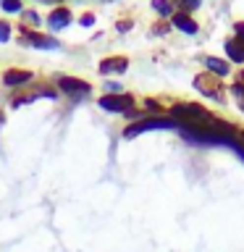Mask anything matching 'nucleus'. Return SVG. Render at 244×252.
<instances>
[{"label": "nucleus", "mask_w": 244, "mask_h": 252, "mask_svg": "<svg viewBox=\"0 0 244 252\" xmlns=\"http://www.w3.org/2000/svg\"><path fill=\"white\" fill-rule=\"evenodd\" d=\"M47 21H50V27H53V29H63V27H68V21H71L68 8H55Z\"/></svg>", "instance_id": "nucleus-7"}, {"label": "nucleus", "mask_w": 244, "mask_h": 252, "mask_svg": "<svg viewBox=\"0 0 244 252\" xmlns=\"http://www.w3.org/2000/svg\"><path fill=\"white\" fill-rule=\"evenodd\" d=\"M21 37L27 39V42H31L34 47H55V39L53 37H45V34H34V32H21Z\"/></svg>", "instance_id": "nucleus-8"}, {"label": "nucleus", "mask_w": 244, "mask_h": 252, "mask_svg": "<svg viewBox=\"0 0 244 252\" xmlns=\"http://www.w3.org/2000/svg\"><path fill=\"white\" fill-rule=\"evenodd\" d=\"M61 90H66V92H74V94H87L90 92V84L82 82V79H71V76H61Z\"/></svg>", "instance_id": "nucleus-6"}, {"label": "nucleus", "mask_w": 244, "mask_h": 252, "mask_svg": "<svg viewBox=\"0 0 244 252\" xmlns=\"http://www.w3.org/2000/svg\"><path fill=\"white\" fill-rule=\"evenodd\" d=\"M100 108H105V110H129L131 97H126V94H105V97H100Z\"/></svg>", "instance_id": "nucleus-3"}, {"label": "nucleus", "mask_w": 244, "mask_h": 252, "mask_svg": "<svg viewBox=\"0 0 244 252\" xmlns=\"http://www.w3.org/2000/svg\"><path fill=\"white\" fill-rule=\"evenodd\" d=\"M173 116H179V118H186V121H210V116L205 113V110L200 105H176L173 108Z\"/></svg>", "instance_id": "nucleus-2"}, {"label": "nucleus", "mask_w": 244, "mask_h": 252, "mask_svg": "<svg viewBox=\"0 0 244 252\" xmlns=\"http://www.w3.org/2000/svg\"><path fill=\"white\" fill-rule=\"evenodd\" d=\"M126 66H129V61L121 58V55H116V58H105L100 63V71L102 74H123Z\"/></svg>", "instance_id": "nucleus-5"}, {"label": "nucleus", "mask_w": 244, "mask_h": 252, "mask_svg": "<svg viewBox=\"0 0 244 252\" xmlns=\"http://www.w3.org/2000/svg\"><path fill=\"white\" fill-rule=\"evenodd\" d=\"M194 87L200 92H205V94H210V97H220V90H218V79H213L210 74H200L194 79Z\"/></svg>", "instance_id": "nucleus-4"}, {"label": "nucleus", "mask_w": 244, "mask_h": 252, "mask_svg": "<svg viewBox=\"0 0 244 252\" xmlns=\"http://www.w3.org/2000/svg\"><path fill=\"white\" fill-rule=\"evenodd\" d=\"M3 11L16 13V11H21V3H19V0H3Z\"/></svg>", "instance_id": "nucleus-14"}, {"label": "nucleus", "mask_w": 244, "mask_h": 252, "mask_svg": "<svg viewBox=\"0 0 244 252\" xmlns=\"http://www.w3.org/2000/svg\"><path fill=\"white\" fill-rule=\"evenodd\" d=\"M155 129H181V124L171 121V118H147V121H139V124H134L131 129H126L123 137L131 139V137H137V134H142V131H155Z\"/></svg>", "instance_id": "nucleus-1"}, {"label": "nucleus", "mask_w": 244, "mask_h": 252, "mask_svg": "<svg viewBox=\"0 0 244 252\" xmlns=\"http://www.w3.org/2000/svg\"><path fill=\"white\" fill-rule=\"evenodd\" d=\"M173 24H176L181 32H186V34H194V32H197V24L189 19L186 13H176V16H173Z\"/></svg>", "instance_id": "nucleus-11"}, {"label": "nucleus", "mask_w": 244, "mask_h": 252, "mask_svg": "<svg viewBox=\"0 0 244 252\" xmlns=\"http://www.w3.org/2000/svg\"><path fill=\"white\" fill-rule=\"evenodd\" d=\"M184 5L186 8H197V5H200V0H184Z\"/></svg>", "instance_id": "nucleus-18"}, {"label": "nucleus", "mask_w": 244, "mask_h": 252, "mask_svg": "<svg viewBox=\"0 0 244 252\" xmlns=\"http://www.w3.org/2000/svg\"><path fill=\"white\" fill-rule=\"evenodd\" d=\"M0 124H3V113H0Z\"/></svg>", "instance_id": "nucleus-19"}, {"label": "nucleus", "mask_w": 244, "mask_h": 252, "mask_svg": "<svg viewBox=\"0 0 244 252\" xmlns=\"http://www.w3.org/2000/svg\"><path fill=\"white\" fill-rule=\"evenodd\" d=\"M226 53H228V58H231L234 63H244V45L239 42V39H228Z\"/></svg>", "instance_id": "nucleus-10"}, {"label": "nucleus", "mask_w": 244, "mask_h": 252, "mask_svg": "<svg viewBox=\"0 0 244 252\" xmlns=\"http://www.w3.org/2000/svg\"><path fill=\"white\" fill-rule=\"evenodd\" d=\"M205 66H208V71H213V74H218V76H226L228 71H231V66H228L226 61H218V58H205Z\"/></svg>", "instance_id": "nucleus-12"}, {"label": "nucleus", "mask_w": 244, "mask_h": 252, "mask_svg": "<svg viewBox=\"0 0 244 252\" xmlns=\"http://www.w3.org/2000/svg\"><path fill=\"white\" fill-rule=\"evenodd\" d=\"M92 21H94L92 13H84V16H82V24H84V27H92Z\"/></svg>", "instance_id": "nucleus-17"}, {"label": "nucleus", "mask_w": 244, "mask_h": 252, "mask_svg": "<svg viewBox=\"0 0 244 252\" xmlns=\"http://www.w3.org/2000/svg\"><path fill=\"white\" fill-rule=\"evenodd\" d=\"M242 82H244V71H242Z\"/></svg>", "instance_id": "nucleus-20"}, {"label": "nucleus", "mask_w": 244, "mask_h": 252, "mask_svg": "<svg viewBox=\"0 0 244 252\" xmlns=\"http://www.w3.org/2000/svg\"><path fill=\"white\" fill-rule=\"evenodd\" d=\"M234 29H236V39H239V42L244 45V24L239 21V24H236V27H234Z\"/></svg>", "instance_id": "nucleus-16"}, {"label": "nucleus", "mask_w": 244, "mask_h": 252, "mask_svg": "<svg viewBox=\"0 0 244 252\" xmlns=\"http://www.w3.org/2000/svg\"><path fill=\"white\" fill-rule=\"evenodd\" d=\"M152 5H155V11H157V13H163V16H168V13L173 11V8H171V3H168V0H155V3H152Z\"/></svg>", "instance_id": "nucleus-13"}, {"label": "nucleus", "mask_w": 244, "mask_h": 252, "mask_svg": "<svg viewBox=\"0 0 244 252\" xmlns=\"http://www.w3.org/2000/svg\"><path fill=\"white\" fill-rule=\"evenodd\" d=\"M31 79V71H19V68H11V71H5V76H3V82L5 84H24V82H29Z\"/></svg>", "instance_id": "nucleus-9"}, {"label": "nucleus", "mask_w": 244, "mask_h": 252, "mask_svg": "<svg viewBox=\"0 0 244 252\" xmlns=\"http://www.w3.org/2000/svg\"><path fill=\"white\" fill-rule=\"evenodd\" d=\"M8 37H11V27L8 21H0V42H8Z\"/></svg>", "instance_id": "nucleus-15"}]
</instances>
